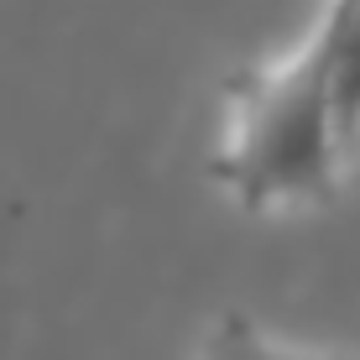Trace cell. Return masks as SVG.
<instances>
[{
  "label": "cell",
  "instance_id": "7a4b0ae2",
  "mask_svg": "<svg viewBox=\"0 0 360 360\" xmlns=\"http://www.w3.org/2000/svg\"><path fill=\"white\" fill-rule=\"evenodd\" d=\"M319 42L329 53V99H334V126H340L345 152L360 146V0L345 11H324Z\"/></svg>",
  "mask_w": 360,
  "mask_h": 360
},
{
  "label": "cell",
  "instance_id": "6da1fadb",
  "mask_svg": "<svg viewBox=\"0 0 360 360\" xmlns=\"http://www.w3.org/2000/svg\"><path fill=\"white\" fill-rule=\"evenodd\" d=\"M345 157L350 152L334 126L329 53L319 32L297 58L235 84L214 178L240 209L266 214V209L329 204Z\"/></svg>",
  "mask_w": 360,
  "mask_h": 360
},
{
  "label": "cell",
  "instance_id": "3957f363",
  "mask_svg": "<svg viewBox=\"0 0 360 360\" xmlns=\"http://www.w3.org/2000/svg\"><path fill=\"white\" fill-rule=\"evenodd\" d=\"M204 360H319V355H297L288 345L266 340L245 314H225L204 345Z\"/></svg>",
  "mask_w": 360,
  "mask_h": 360
},
{
  "label": "cell",
  "instance_id": "5b68a950",
  "mask_svg": "<svg viewBox=\"0 0 360 360\" xmlns=\"http://www.w3.org/2000/svg\"><path fill=\"white\" fill-rule=\"evenodd\" d=\"M319 360H350V355H319Z\"/></svg>",
  "mask_w": 360,
  "mask_h": 360
},
{
  "label": "cell",
  "instance_id": "277c9868",
  "mask_svg": "<svg viewBox=\"0 0 360 360\" xmlns=\"http://www.w3.org/2000/svg\"><path fill=\"white\" fill-rule=\"evenodd\" d=\"M345 6H355V0H329V11H345Z\"/></svg>",
  "mask_w": 360,
  "mask_h": 360
}]
</instances>
